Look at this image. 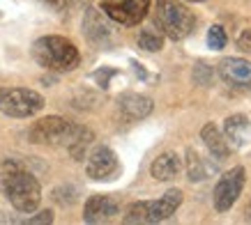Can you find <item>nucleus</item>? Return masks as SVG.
Listing matches in <instances>:
<instances>
[{
	"label": "nucleus",
	"mask_w": 251,
	"mask_h": 225,
	"mask_svg": "<svg viewBox=\"0 0 251 225\" xmlns=\"http://www.w3.org/2000/svg\"><path fill=\"white\" fill-rule=\"evenodd\" d=\"M2 175V193L9 200V204L21 214H32L42 202V186L37 177H32L28 170H23L19 163L7 161Z\"/></svg>",
	"instance_id": "f257e3e1"
},
{
	"label": "nucleus",
	"mask_w": 251,
	"mask_h": 225,
	"mask_svg": "<svg viewBox=\"0 0 251 225\" xmlns=\"http://www.w3.org/2000/svg\"><path fill=\"white\" fill-rule=\"evenodd\" d=\"M32 58H35L39 67L65 74V71H72V69L78 67L81 53L67 37L49 35V37H39L32 44Z\"/></svg>",
	"instance_id": "f03ea898"
},
{
	"label": "nucleus",
	"mask_w": 251,
	"mask_h": 225,
	"mask_svg": "<svg viewBox=\"0 0 251 225\" xmlns=\"http://www.w3.org/2000/svg\"><path fill=\"white\" fill-rule=\"evenodd\" d=\"M182 204V191L180 188H171L161 195L159 200H143V202H134L129 204V209L125 214V223L127 225H152V223H161L175 214Z\"/></svg>",
	"instance_id": "7ed1b4c3"
},
{
	"label": "nucleus",
	"mask_w": 251,
	"mask_h": 225,
	"mask_svg": "<svg viewBox=\"0 0 251 225\" xmlns=\"http://www.w3.org/2000/svg\"><path fill=\"white\" fill-rule=\"evenodd\" d=\"M154 23H157V28L161 30L164 37L173 39V42H182L184 37L191 35L196 19L180 0H157Z\"/></svg>",
	"instance_id": "20e7f679"
},
{
	"label": "nucleus",
	"mask_w": 251,
	"mask_h": 225,
	"mask_svg": "<svg viewBox=\"0 0 251 225\" xmlns=\"http://www.w3.org/2000/svg\"><path fill=\"white\" fill-rule=\"evenodd\" d=\"M44 108V97L28 88H2L0 92V112L9 117H32Z\"/></svg>",
	"instance_id": "39448f33"
},
{
	"label": "nucleus",
	"mask_w": 251,
	"mask_h": 225,
	"mask_svg": "<svg viewBox=\"0 0 251 225\" xmlns=\"http://www.w3.org/2000/svg\"><path fill=\"white\" fill-rule=\"evenodd\" d=\"M72 131H74V124H72V122L51 115V117H44V120L35 122L30 127L28 138H30V143H35V145H62V147H65L69 140V135H72Z\"/></svg>",
	"instance_id": "423d86ee"
},
{
	"label": "nucleus",
	"mask_w": 251,
	"mask_h": 225,
	"mask_svg": "<svg viewBox=\"0 0 251 225\" xmlns=\"http://www.w3.org/2000/svg\"><path fill=\"white\" fill-rule=\"evenodd\" d=\"M244 188V168L237 165V168H230L228 173L221 175V180L217 181V186L212 191V198H214V209L224 214L228 211L233 204L237 202V198L242 193Z\"/></svg>",
	"instance_id": "0eeeda50"
},
{
	"label": "nucleus",
	"mask_w": 251,
	"mask_h": 225,
	"mask_svg": "<svg viewBox=\"0 0 251 225\" xmlns=\"http://www.w3.org/2000/svg\"><path fill=\"white\" fill-rule=\"evenodd\" d=\"M101 12L120 25H138L150 12V0H104Z\"/></svg>",
	"instance_id": "6e6552de"
},
{
	"label": "nucleus",
	"mask_w": 251,
	"mask_h": 225,
	"mask_svg": "<svg viewBox=\"0 0 251 225\" xmlns=\"http://www.w3.org/2000/svg\"><path fill=\"white\" fill-rule=\"evenodd\" d=\"M85 173L95 181L111 180L118 173V157L115 152L106 145H99L88 154V163H85Z\"/></svg>",
	"instance_id": "1a4fd4ad"
},
{
	"label": "nucleus",
	"mask_w": 251,
	"mask_h": 225,
	"mask_svg": "<svg viewBox=\"0 0 251 225\" xmlns=\"http://www.w3.org/2000/svg\"><path fill=\"white\" fill-rule=\"evenodd\" d=\"M219 76L233 90H251V62L244 58H224L219 62Z\"/></svg>",
	"instance_id": "9d476101"
},
{
	"label": "nucleus",
	"mask_w": 251,
	"mask_h": 225,
	"mask_svg": "<svg viewBox=\"0 0 251 225\" xmlns=\"http://www.w3.org/2000/svg\"><path fill=\"white\" fill-rule=\"evenodd\" d=\"M118 202L111 195H92L83 207V221L85 223H106L118 214Z\"/></svg>",
	"instance_id": "9b49d317"
},
{
	"label": "nucleus",
	"mask_w": 251,
	"mask_h": 225,
	"mask_svg": "<svg viewBox=\"0 0 251 225\" xmlns=\"http://www.w3.org/2000/svg\"><path fill=\"white\" fill-rule=\"evenodd\" d=\"M118 108L127 120H145L152 112L154 104L150 97L145 94H136V92H125L118 97Z\"/></svg>",
	"instance_id": "f8f14e48"
},
{
	"label": "nucleus",
	"mask_w": 251,
	"mask_h": 225,
	"mask_svg": "<svg viewBox=\"0 0 251 225\" xmlns=\"http://www.w3.org/2000/svg\"><path fill=\"white\" fill-rule=\"evenodd\" d=\"M249 131H251V122L242 112L230 115V117H226V122H224V135H226V140H228L230 147H235V150L244 147L247 138H249Z\"/></svg>",
	"instance_id": "ddd939ff"
},
{
	"label": "nucleus",
	"mask_w": 251,
	"mask_h": 225,
	"mask_svg": "<svg viewBox=\"0 0 251 225\" xmlns=\"http://www.w3.org/2000/svg\"><path fill=\"white\" fill-rule=\"evenodd\" d=\"M180 170H182V161H180V157H177L175 152H164V154H159V157L152 161V165H150V175H152L157 181L175 180V177L180 175Z\"/></svg>",
	"instance_id": "4468645a"
},
{
	"label": "nucleus",
	"mask_w": 251,
	"mask_h": 225,
	"mask_svg": "<svg viewBox=\"0 0 251 225\" xmlns=\"http://www.w3.org/2000/svg\"><path fill=\"white\" fill-rule=\"evenodd\" d=\"M201 138H203L205 147L210 150V154H212L217 161H224V158H228L230 145H228V140H226V135L221 134L219 127H214L212 122H210V124H205V127L201 129Z\"/></svg>",
	"instance_id": "2eb2a0df"
},
{
	"label": "nucleus",
	"mask_w": 251,
	"mask_h": 225,
	"mask_svg": "<svg viewBox=\"0 0 251 225\" xmlns=\"http://www.w3.org/2000/svg\"><path fill=\"white\" fill-rule=\"evenodd\" d=\"M83 30H85V37L97 46L106 44L108 39H111V30H108V25L104 23V19H101V14H99L97 9H88L85 12Z\"/></svg>",
	"instance_id": "dca6fc26"
},
{
	"label": "nucleus",
	"mask_w": 251,
	"mask_h": 225,
	"mask_svg": "<svg viewBox=\"0 0 251 225\" xmlns=\"http://www.w3.org/2000/svg\"><path fill=\"white\" fill-rule=\"evenodd\" d=\"M92 140H95V134H92L90 129L81 127V124H74V131H72V135H69V140L65 147H67L69 154L76 158V161H81V158L85 157V150L90 147Z\"/></svg>",
	"instance_id": "f3484780"
},
{
	"label": "nucleus",
	"mask_w": 251,
	"mask_h": 225,
	"mask_svg": "<svg viewBox=\"0 0 251 225\" xmlns=\"http://www.w3.org/2000/svg\"><path fill=\"white\" fill-rule=\"evenodd\" d=\"M138 46L143 48V51H150V53H157L164 48V35L157 30H141L138 35Z\"/></svg>",
	"instance_id": "a211bd4d"
},
{
	"label": "nucleus",
	"mask_w": 251,
	"mask_h": 225,
	"mask_svg": "<svg viewBox=\"0 0 251 225\" xmlns=\"http://www.w3.org/2000/svg\"><path fill=\"white\" fill-rule=\"evenodd\" d=\"M187 175H189V181H203L207 175L203 161L194 150H187Z\"/></svg>",
	"instance_id": "6ab92c4d"
},
{
	"label": "nucleus",
	"mask_w": 251,
	"mask_h": 225,
	"mask_svg": "<svg viewBox=\"0 0 251 225\" xmlns=\"http://www.w3.org/2000/svg\"><path fill=\"white\" fill-rule=\"evenodd\" d=\"M226 42H228V37H226L224 28H221V25H212V28H210V32H207V44H210V48L221 51V48L226 46Z\"/></svg>",
	"instance_id": "aec40b11"
},
{
	"label": "nucleus",
	"mask_w": 251,
	"mask_h": 225,
	"mask_svg": "<svg viewBox=\"0 0 251 225\" xmlns=\"http://www.w3.org/2000/svg\"><path fill=\"white\" fill-rule=\"evenodd\" d=\"M28 223H30V225H39V223H53V211H49V209L39 211L37 216L28 218Z\"/></svg>",
	"instance_id": "412c9836"
},
{
	"label": "nucleus",
	"mask_w": 251,
	"mask_h": 225,
	"mask_svg": "<svg viewBox=\"0 0 251 225\" xmlns=\"http://www.w3.org/2000/svg\"><path fill=\"white\" fill-rule=\"evenodd\" d=\"M237 46H240L242 51H247V53L251 51V28H249V30H244L242 35H240V39H237Z\"/></svg>",
	"instance_id": "4be33fe9"
},
{
	"label": "nucleus",
	"mask_w": 251,
	"mask_h": 225,
	"mask_svg": "<svg viewBox=\"0 0 251 225\" xmlns=\"http://www.w3.org/2000/svg\"><path fill=\"white\" fill-rule=\"evenodd\" d=\"M111 74H115V71L106 69L104 74H101V71H99V74H95V78H99V85H101V88H108V76H111Z\"/></svg>",
	"instance_id": "5701e85b"
},
{
	"label": "nucleus",
	"mask_w": 251,
	"mask_h": 225,
	"mask_svg": "<svg viewBox=\"0 0 251 225\" xmlns=\"http://www.w3.org/2000/svg\"><path fill=\"white\" fill-rule=\"evenodd\" d=\"M247 218L251 221V204H249V209H247Z\"/></svg>",
	"instance_id": "b1692460"
},
{
	"label": "nucleus",
	"mask_w": 251,
	"mask_h": 225,
	"mask_svg": "<svg viewBox=\"0 0 251 225\" xmlns=\"http://www.w3.org/2000/svg\"><path fill=\"white\" fill-rule=\"evenodd\" d=\"M187 2H205V0H187Z\"/></svg>",
	"instance_id": "393cba45"
},
{
	"label": "nucleus",
	"mask_w": 251,
	"mask_h": 225,
	"mask_svg": "<svg viewBox=\"0 0 251 225\" xmlns=\"http://www.w3.org/2000/svg\"><path fill=\"white\" fill-rule=\"evenodd\" d=\"M0 92H2V88H0Z\"/></svg>",
	"instance_id": "a878e982"
}]
</instances>
